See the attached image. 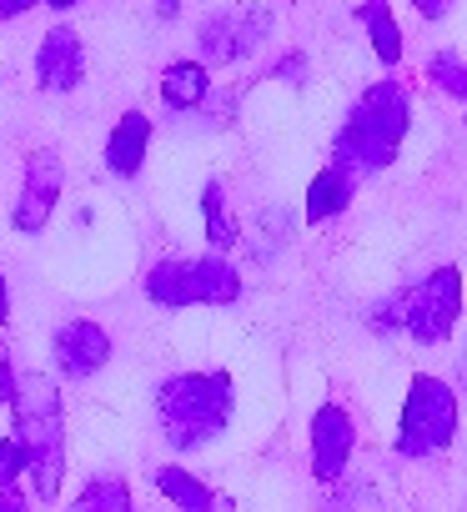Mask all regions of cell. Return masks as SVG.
<instances>
[{
	"instance_id": "obj_6",
	"label": "cell",
	"mask_w": 467,
	"mask_h": 512,
	"mask_svg": "<svg viewBox=\"0 0 467 512\" xmlns=\"http://www.w3.org/2000/svg\"><path fill=\"white\" fill-rule=\"evenodd\" d=\"M267 36H272V11L267 6H231V11L201 21L196 46H201L206 66H231V61H247Z\"/></svg>"
},
{
	"instance_id": "obj_18",
	"label": "cell",
	"mask_w": 467,
	"mask_h": 512,
	"mask_svg": "<svg viewBox=\"0 0 467 512\" xmlns=\"http://www.w3.org/2000/svg\"><path fill=\"white\" fill-rule=\"evenodd\" d=\"M76 507L86 512V507H101V512H126L131 507V487H126V477H96L81 497H76Z\"/></svg>"
},
{
	"instance_id": "obj_3",
	"label": "cell",
	"mask_w": 467,
	"mask_h": 512,
	"mask_svg": "<svg viewBox=\"0 0 467 512\" xmlns=\"http://www.w3.org/2000/svg\"><path fill=\"white\" fill-rule=\"evenodd\" d=\"M231 407H237V397H231L226 372H181L156 387V417L166 427V442L181 452L216 442L231 422Z\"/></svg>"
},
{
	"instance_id": "obj_17",
	"label": "cell",
	"mask_w": 467,
	"mask_h": 512,
	"mask_svg": "<svg viewBox=\"0 0 467 512\" xmlns=\"http://www.w3.org/2000/svg\"><path fill=\"white\" fill-rule=\"evenodd\" d=\"M201 216H206V236H211V246L216 251H226V246H237V221H231V211H226V191H221V181H206V191H201Z\"/></svg>"
},
{
	"instance_id": "obj_15",
	"label": "cell",
	"mask_w": 467,
	"mask_h": 512,
	"mask_svg": "<svg viewBox=\"0 0 467 512\" xmlns=\"http://www.w3.org/2000/svg\"><path fill=\"white\" fill-rule=\"evenodd\" d=\"M357 21L367 26L377 61H382V66H397V61H402V31H397V21H392V11H387V0H362Z\"/></svg>"
},
{
	"instance_id": "obj_21",
	"label": "cell",
	"mask_w": 467,
	"mask_h": 512,
	"mask_svg": "<svg viewBox=\"0 0 467 512\" xmlns=\"http://www.w3.org/2000/svg\"><path fill=\"white\" fill-rule=\"evenodd\" d=\"M16 372H11V357H6V342H0V402H11L16 397Z\"/></svg>"
},
{
	"instance_id": "obj_5",
	"label": "cell",
	"mask_w": 467,
	"mask_h": 512,
	"mask_svg": "<svg viewBox=\"0 0 467 512\" xmlns=\"http://www.w3.org/2000/svg\"><path fill=\"white\" fill-rule=\"evenodd\" d=\"M457 437V392L442 377H412L407 387V407H402V432H397V452L402 457H432Z\"/></svg>"
},
{
	"instance_id": "obj_1",
	"label": "cell",
	"mask_w": 467,
	"mask_h": 512,
	"mask_svg": "<svg viewBox=\"0 0 467 512\" xmlns=\"http://www.w3.org/2000/svg\"><path fill=\"white\" fill-rule=\"evenodd\" d=\"M412 126V101L397 81H377L362 91V101L347 111V126L332 141V166H342L347 176H377L382 166H392L402 136Z\"/></svg>"
},
{
	"instance_id": "obj_9",
	"label": "cell",
	"mask_w": 467,
	"mask_h": 512,
	"mask_svg": "<svg viewBox=\"0 0 467 512\" xmlns=\"http://www.w3.org/2000/svg\"><path fill=\"white\" fill-rule=\"evenodd\" d=\"M352 417L342 412V407H317V417H312V472H317V482H342V472H347V457H352Z\"/></svg>"
},
{
	"instance_id": "obj_12",
	"label": "cell",
	"mask_w": 467,
	"mask_h": 512,
	"mask_svg": "<svg viewBox=\"0 0 467 512\" xmlns=\"http://www.w3.org/2000/svg\"><path fill=\"white\" fill-rule=\"evenodd\" d=\"M146 146H151V121L141 111H126L106 141V171L111 176H136L141 161H146Z\"/></svg>"
},
{
	"instance_id": "obj_25",
	"label": "cell",
	"mask_w": 467,
	"mask_h": 512,
	"mask_svg": "<svg viewBox=\"0 0 467 512\" xmlns=\"http://www.w3.org/2000/svg\"><path fill=\"white\" fill-rule=\"evenodd\" d=\"M11 317V292H6V277H0V322Z\"/></svg>"
},
{
	"instance_id": "obj_19",
	"label": "cell",
	"mask_w": 467,
	"mask_h": 512,
	"mask_svg": "<svg viewBox=\"0 0 467 512\" xmlns=\"http://www.w3.org/2000/svg\"><path fill=\"white\" fill-rule=\"evenodd\" d=\"M427 76L447 91V96H457V101H467V66L452 56V51H437L432 61H427Z\"/></svg>"
},
{
	"instance_id": "obj_2",
	"label": "cell",
	"mask_w": 467,
	"mask_h": 512,
	"mask_svg": "<svg viewBox=\"0 0 467 512\" xmlns=\"http://www.w3.org/2000/svg\"><path fill=\"white\" fill-rule=\"evenodd\" d=\"M16 437L26 447V482L36 502H51L66 477V437H61V392L46 377H21L16 382Z\"/></svg>"
},
{
	"instance_id": "obj_14",
	"label": "cell",
	"mask_w": 467,
	"mask_h": 512,
	"mask_svg": "<svg viewBox=\"0 0 467 512\" xmlns=\"http://www.w3.org/2000/svg\"><path fill=\"white\" fill-rule=\"evenodd\" d=\"M352 191H357V176H347L342 166H327V171L312 181V191H307V221H312V226H322L327 216L347 211Z\"/></svg>"
},
{
	"instance_id": "obj_26",
	"label": "cell",
	"mask_w": 467,
	"mask_h": 512,
	"mask_svg": "<svg viewBox=\"0 0 467 512\" xmlns=\"http://www.w3.org/2000/svg\"><path fill=\"white\" fill-rule=\"evenodd\" d=\"M156 16H166V21H171V16H176V0H156Z\"/></svg>"
},
{
	"instance_id": "obj_23",
	"label": "cell",
	"mask_w": 467,
	"mask_h": 512,
	"mask_svg": "<svg viewBox=\"0 0 467 512\" xmlns=\"http://www.w3.org/2000/svg\"><path fill=\"white\" fill-rule=\"evenodd\" d=\"M36 6V0H0V21H16V16H26Z\"/></svg>"
},
{
	"instance_id": "obj_13",
	"label": "cell",
	"mask_w": 467,
	"mask_h": 512,
	"mask_svg": "<svg viewBox=\"0 0 467 512\" xmlns=\"http://www.w3.org/2000/svg\"><path fill=\"white\" fill-rule=\"evenodd\" d=\"M211 91V76H206V61H171L161 71V101L171 111H196Z\"/></svg>"
},
{
	"instance_id": "obj_8",
	"label": "cell",
	"mask_w": 467,
	"mask_h": 512,
	"mask_svg": "<svg viewBox=\"0 0 467 512\" xmlns=\"http://www.w3.org/2000/svg\"><path fill=\"white\" fill-rule=\"evenodd\" d=\"M61 186H66L61 156H56V151H36V156L26 161V186H21V201H16V211H11V226H16L21 236L46 231V221H51V211H56V201H61Z\"/></svg>"
},
{
	"instance_id": "obj_10",
	"label": "cell",
	"mask_w": 467,
	"mask_h": 512,
	"mask_svg": "<svg viewBox=\"0 0 467 512\" xmlns=\"http://www.w3.org/2000/svg\"><path fill=\"white\" fill-rule=\"evenodd\" d=\"M51 352H56L61 377L86 382V377H96V372L106 367V357H111V337H106L96 322H66V327L56 332Z\"/></svg>"
},
{
	"instance_id": "obj_20",
	"label": "cell",
	"mask_w": 467,
	"mask_h": 512,
	"mask_svg": "<svg viewBox=\"0 0 467 512\" xmlns=\"http://www.w3.org/2000/svg\"><path fill=\"white\" fill-rule=\"evenodd\" d=\"M26 477V447L21 437H6L0 442V487H16Z\"/></svg>"
},
{
	"instance_id": "obj_27",
	"label": "cell",
	"mask_w": 467,
	"mask_h": 512,
	"mask_svg": "<svg viewBox=\"0 0 467 512\" xmlns=\"http://www.w3.org/2000/svg\"><path fill=\"white\" fill-rule=\"evenodd\" d=\"M51 11H71V6H81V0H46Z\"/></svg>"
},
{
	"instance_id": "obj_22",
	"label": "cell",
	"mask_w": 467,
	"mask_h": 512,
	"mask_svg": "<svg viewBox=\"0 0 467 512\" xmlns=\"http://www.w3.org/2000/svg\"><path fill=\"white\" fill-rule=\"evenodd\" d=\"M417 6V16H427V21H442L447 11H452V0H412Z\"/></svg>"
},
{
	"instance_id": "obj_24",
	"label": "cell",
	"mask_w": 467,
	"mask_h": 512,
	"mask_svg": "<svg viewBox=\"0 0 467 512\" xmlns=\"http://www.w3.org/2000/svg\"><path fill=\"white\" fill-rule=\"evenodd\" d=\"M302 66H307V61H302V56H292V61H282L272 76H282V81H302Z\"/></svg>"
},
{
	"instance_id": "obj_4",
	"label": "cell",
	"mask_w": 467,
	"mask_h": 512,
	"mask_svg": "<svg viewBox=\"0 0 467 512\" xmlns=\"http://www.w3.org/2000/svg\"><path fill=\"white\" fill-rule=\"evenodd\" d=\"M146 297L156 307H226L242 297V277L221 256H196V262H156L146 272Z\"/></svg>"
},
{
	"instance_id": "obj_7",
	"label": "cell",
	"mask_w": 467,
	"mask_h": 512,
	"mask_svg": "<svg viewBox=\"0 0 467 512\" xmlns=\"http://www.w3.org/2000/svg\"><path fill=\"white\" fill-rule=\"evenodd\" d=\"M457 312H462V272L457 267H437L432 277L407 287V337L432 347L457 327Z\"/></svg>"
},
{
	"instance_id": "obj_11",
	"label": "cell",
	"mask_w": 467,
	"mask_h": 512,
	"mask_svg": "<svg viewBox=\"0 0 467 512\" xmlns=\"http://www.w3.org/2000/svg\"><path fill=\"white\" fill-rule=\"evenodd\" d=\"M86 76V46L71 26H56L46 31L41 51H36V81L41 91H76Z\"/></svg>"
},
{
	"instance_id": "obj_16",
	"label": "cell",
	"mask_w": 467,
	"mask_h": 512,
	"mask_svg": "<svg viewBox=\"0 0 467 512\" xmlns=\"http://www.w3.org/2000/svg\"><path fill=\"white\" fill-rule=\"evenodd\" d=\"M151 482L176 502V507H186V512H206V507H226V497H216V492H206L186 467H156L151 472Z\"/></svg>"
}]
</instances>
